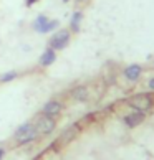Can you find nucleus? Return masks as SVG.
Instances as JSON below:
<instances>
[{"label":"nucleus","mask_w":154,"mask_h":160,"mask_svg":"<svg viewBox=\"0 0 154 160\" xmlns=\"http://www.w3.org/2000/svg\"><path fill=\"white\" fill-rule=\"evenodd\" d=\"M128 104L131 106L134 111L147 112L152 108V98L149 94H134V96L128 98Z\"/></svg>","instance_id":"nucleus-1"},{"label":"nucleus","mask_w":154,"mask_h":160,"mask_svg":"<svg viewBox=\"0 0 154 160\" xmlns=\"http://www.w3.org/2000/svg\"><path fill=\"white\" fill-rule=\"evenodd\" d=\"M35 130H37V134H50L53 129H55V119L53 117H48V116H41L38 117L37 124H35Z\"/></svg>","instance_id":"nucleus-2"},{"label":"nucleus","mask_w":154,"mask_h":160,"mask_svg":"<svg viewBox=\"0 0 154 160\" xmlns=\"http://www.w3.org/2000/svg\"><path fill=\"white\" fill-rule=\"evenodd\" d=\"M68 43H70V33L66 30H61V32L55 33V37L50 40L51 50H63Z\"/></svg>","instance_id":"nucleus-3"},{"label":"nucleus","mask_w":154,"mask_h":160,"mask_svg":"<svg viewBox=\"0 0 154 160\" xmlns=\"http://www.w3.org/2000/svg\"><path fill=\"white\" fill-rule=\"evenodd\" d=\"M63 106L58 102V101H50V102H46L43 106V109H41V112H43V116H48V117H55L61 112Z\"/></svg>","instance_id":"nucleus-4"},{"label":"nucleus","mask_w":154,"mask_h":160,"mask_svg":"<svg viewBox=\"0 0 154 160\" xmlns=\"http://www.w3.org/2000/svg\"><path fill=\"white\" fill-rule=\"evenodd\" d=\"M144 112H141V111H134L131 112V114H128L126 117H124V124H126L128 127H136V126H139L141 122L144 121Z\"/></svg>","instance_id":"nucleus-5"},{"label":"nucleus","mask_w":154,"mask_h":160,"mask_svg":"<svg viewBox=\"0 0 154 160\" xmlns=\"http://www.w3.org/2000/svg\"><path fill=\"white\" fill-rule=\"evenodd\" d=\"M141 73H143V68H141L139 64H131V66H128L124 69V76H126L129 81H136L141 76Z\"/></svg>","instance_id":"nucleus-6"},{"label":"nucleus","mask_w":154,"mask_h":160,"mask_svg":"<svg viewBox=\"0 0 154 160\" xmlns=\"http://www.w3.org/2000/svg\"><path fill=\"white\" fill-rule=\"evenodd\" d=\"M55 60H56V53H55V50L48 48V50L43 53V55L40 56V64H41V66H50V64L55 63Z\"/></svg>","instance_id":"nucleus-7"},{"label":"nucleus","mask_w":154,"mask_h":160,"mask_svg":"<svg viewBox=\"0 0 154 160\" xmlns=\"http://www.w3.org/2000/svg\"><path fill=\"white\" fill-rule=\"evenodd\" d=\"M33 129H35V127H33V124H32V122H25L23 126H20L19 129L15 130V139L20 142L23 137H25V135H28V134H30Z\"/></svg>","instance_id":"nucleus-8"},{"label":"nucleus","mask_w":154,"mask_h":160,"mask_svg":"<svg viewBox=\"0 0 154 160\" xmlns=\"http://www.w3.org/2000/svg\"><path fill=\"white\" fill-rule=\"evenodd\" d=\"M72 98L75 101H86L88 98V88L86 86H78V88H75V89L72 91Z\"/></svg>","instance_id":"nucleus-9"},{"label":"nucleus","mask_w":154,"mask_h":160,"mask_svg":"<svg viewBox=\"0 0 154 160\" xmlns=\"http://www.w3.org/2000/svg\"><path fill=\"white\" fill-rule=\"evenodd\" d=\"M83 18V15H81V12H75L73 17H72V30L73 32H78L80 30V22Z\"/></svg>","instance_id":"nucleus-10"},{"label":"nucleus","mask_w":154,"mask_h":160,"mask_svg":"<svg viewBox=\"0 0 154 160\" xmlns=\"http://www.w3.org/2000/svg\"><path fill=\"white\" fill-rule=\"evenodd\" d=\"M56 27H58V20H48V22L45 23V27L40 30V33H48L51 30H55Z\"/></svg>","instance_id":"nucleus-11"},{"label":"nucleus","mask_w":154,"mask_h":160,"mask_svg":"<svg viewBox=\"0 0 154 160\" xmlns=\"http://www.w3.org/2000/svg\"><path fill=\"white\" fill-rule=\"evenodd\" d=\"M46 22H48V18H46L45 15H40L38 18L35 20V23H33V28H35V30H37V32L40 33V30L45 27V23H46Z\"/></svg>","instance_id":"nucleus-12"},{"label":"nucleus","mask_w":154,"mask_h":160,"mask_svg":"<svg viewBox=\"0 0 154 160\" xmlns=\"http://www.w3.org/2000/svg\"><path fill=\"white\" fill-rule=\"evenodd\" d=\"M15 78H17V73H15V71H8V73L2 74V78H0V81H2V82H8V81L15 79Z\"/></svg>","instance_id":"nucleus-13"},{"label":"nucleus","mask_w":154,"mask_h":160,"mask_svg":"<svg viewBox=\"0 0 154 160\" xmlns=\"http://www.w3.org/2000/svg\"><path fill=\"white\" fill-rule=\"evenodd\" d=\"M147 86H149V89H152V91H154V78H151V79H149Z\"/></svg>","instance_id":"nucleus-14"},{"label":"nucleus","mask_w":154,"mask_h":160,"mask_svg":"<svg viewBox=\"0 0 154 160\" xmlns=\"http://www.w3.org/2000/svg\"><path fill=\"white\" fill-rule=\"evenodd\" d=\"M38 0H25V3L28 5V7H30V5H33V3H37Z\"/></svg>","instance_id":"nucleus-15"},{"label":"nucleus","mask_w":154,"mask_h":160,"mask_svg":"<svg viewBox=\"0 0 154 160\" xmlns=\"http://www.w3.org/2000/svg\"><path fill=\"white\" fill-rule=\"evenodd\" d=\"M3 155H5V150H3V149H0V160L3 158Z\"/></svg>","instance_id":"nucleus-16"},{"label":"nucleus","mask_w":154,"mask_h":160,"mask_svg":"<svg viewBox=\"0 0 154 160\" xmlns=\"http://www.w3.org/2000/svg\"><path fill=\"white\" fill-rule=\"evenodd\" d=\"M63 2H70V0H63Z\"/></svg>","instance_id":"nucleus-17"},{"label":"nucleus","mask_w":154,"mask_h":160,"mask_svg":"<svg viewBox=\"0 0 154 160\" xmlns=\"http://www.w3.org/2000/svg\"><path fill=\"white\" fill-rule=\"evenodd\" d=\"M78 2H85V0H78Z\"/></svg>","instance_id":"nucleus-18"}]
</instances>
